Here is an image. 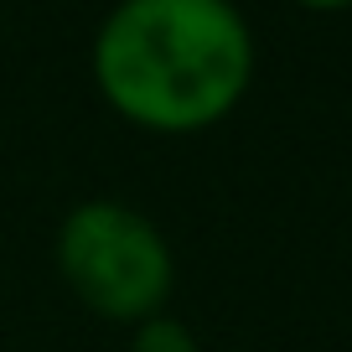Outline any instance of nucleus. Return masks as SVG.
<instances>
[{
	"label": "nucleus",
	"mask_w": 352,
	"mask_h": 352,
	"mask_svg": "<svg viewBox=\"0 0 352 352\" xmlns=\"http://www.w3.org/2000/svg\"><path fill=\"white\" fill-rule=\"evenodd\" d=\"M124 352H202V342H197V331H192L182 316L161 311V316H151V321H140V327H130V342H124Z\"/></svg>",
	"instance_id": "obj_3"
},
{
	"label": "nucleus",
	"mask_w": 352,
	"mask_h": 352,
	"mask_svg": "<svg viewBox=\"0 0 352 352\" xmlns=\"http://www.w3.org/2000/svg\"><path fill=\"white\" fill-rule=\"evenodd\" d=\"M52 264L78 306L114 327L161 316L176 290L171 239L124 197H83L67 208L52 233Z\"/></svg>",
	"instance_id": "obj_2"
},
{
	"label": "nucleus",
	"mask_w": 352,
	"mask_h": 352,
	"mask_svg": "<svg viewBox=\"0 0 352 352\" xmlns=\"http://www.w3.org/2000/svg\"><path fill=\"white\" fill-rule=\"evenodd\" d=\"M296 6H306V11H347L352 0H296Z\"/></svg>",
	"instance_id": "obj_4"
},
{
	"label": "nucleus",
	"mask_w": 352,
	"mask_h": 352,
	"mask_svg": "<svg viewBox=\"0 0 352 352\" xmlns=\"http://www.w3.org/2000/svg\"><path fill=\"white\" fill-rule=\"evenodd\" d=\"M259 42L239 0H114L88 42L99 99L151 135H202L254 88Z\"/></svg>",
	"instance_id": "obj_1"
}]
</instances>
